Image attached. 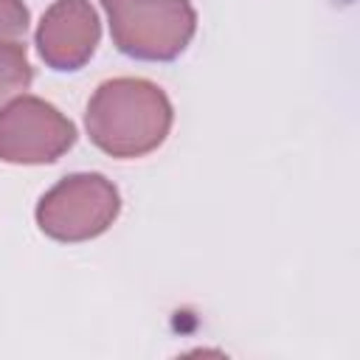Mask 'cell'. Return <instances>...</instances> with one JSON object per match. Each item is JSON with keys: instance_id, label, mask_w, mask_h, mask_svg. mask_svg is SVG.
Returning <instances> with one entry per match:
<instances>
[{"instance_id": "1", "label": "cell", "mask_w": 360, "mask_h": 360, "mask_svg": "<svg viewBox=\"0 0 360 360\" xmlns=\"http://www.w3.org/2000/svg\"><path fill=\"white\" fill-rule=\"evenodd\" d=\"M172 101L146 79H110L87 101L84 127L90 141L112 158H143L172 129Z\"/></svg>"}, {"instance_id": "7", "label": "cell", "mask_w": 360, "mask_h": 360, "mask_svg": "<svg viewBox=\"0 0 360 360\" xmlns=\"http://www.w3.org/2000/svg\"><path fill=\"white\" fill-rule=\"evenodd\" d=\"M28 28V8L22 0H0V45L20 42Z\"/></svg>"}, {"instance_id": "4", "label": "cell", "mask_w": 360, "mask_h": 360, "mask_svg": "<svg viewBox=\"0 0 360 360\" xmlns=\"http://www.w3.org/2000/svg\"><path fill=\"white\" fill-rule=\"evenodd\" d=\"M73 143L76 127L45 98L20 96L0 110V160L6 163H53Z\"/></svg>"}, {"instance_id": "5", "label": "cell", "mask_w": 360, "mask_h": 360, "mask_svg": "<svg viewBox=\"0 0 360 360\" xmlns=\"http://www.w3.org/2000/svg\"><path fill=\"white\" fill-rule=\"evenodd\" d=\"M101 39L98 14L90 0H56L39 20L37 48L48 68L70 73L90 62Z\"/></svg>"}, {"instance_id": "2", "label": "cell", "mask_w": 360, "mask_h": 360, "mask_svg": "<svg viewBox=\"0 0 360 360\" xmlns=\"http://www.w3.org/2000/svg\"><path fill=\"white\" fill-rule=\"evenodd\" d=\"M115 48L129 59L172 62L197 31L188 0H101Z\"/></svg>"}, {"instance_id": "6", "label": "cell", "mask_w": 360, "mask_h": 360, "mask_svg": "<svg viewBox=\"0 0 360 360\" xmlns=\"http://www.w3.org/2000/svg\"><path fill=\"white\" fill-rule=\"evenodd\" d=\"M34 79V70L25 56V45L3 42L0 45V110L20 98Z\"/></svg>"}, {"instance_id": "3", "label": "cell", "mask_w": 360, "mask_h": 360, "mask_svg": "<svg viewBox=\"0 0 360 360\" xmlns=\"http://www.w3.org/2000/svg\"><path fill=\"white\" fill-rule=\"evenodd\" d=\"M121 211L118 188L96 172L62 177L37 202V225L56 242H87L101 236Z\"/></svg>"}]
</instances>
